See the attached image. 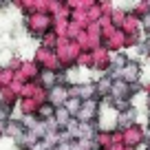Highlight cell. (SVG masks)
<instances>
[{"instance_id":"6","label":"cell","mask_w":150,"mask_h":150,"mask_svg":"<svg viewBox=\"0 0 150 150\" xmlns=\"http://www.w3.org/2000/svg\"><path fill=\"white\" fill-rule=\"evenodd\" d=\"M42 80H44V84H47V86H51V88H53V82H55V75H53V73H44V75H42Z\"/></svg>"},{"instance_id":"9","label":"cell","mask_w":150,"mask_h":150,"mask_svg":"<svg viewBox=\"0 0 150 150\" xmlns=\"http://www.w3.org/2000/svg\"><path fill=\"white\" fill-rule=\"evenodd\" d=\"M148 150H150V146H148Z\"/></svg>"},{"instance_id":"1","label":"cell","mask_w":150,"mask_h":150,"mask_svg":"<svg viewBox=\"0 0 150 150\" xmlns=\"http://www.w3.org/2000/svg\"><path fill=\"white\" fill-rule=\"evenodd\" d=\"M119 80L128 82V84H135V82L139 80V66H137L135 62H128V64L119 71Z\"/></svg>"},{"instance_id":"8","label":"cell","mask_w":150,"mask_h":150,"mask_svg":"<svg viewBox=\"0 0 150 150\" xmlns=\"http://www.w3.org/2000/svg\"><path fill=\"white\" fill-rule=\"evenodd\" d=\"M141 24H144V27H146V29L150 31V11H148V13L144 16V18H141Z\"/></svg>"},{"instance_id":"2","label":"cell","mask_w":150,"mask_h":150,"mask_svg":"<svg viewBox=\"0 0 150 150\" xmlns=\"http://www.w3.org/2000/svg\"><path fill=\"white\" fill-rule=\"evenodd\" d=\"M64 108L71 112V117H77V115L82 112V108H84V99H80V97H73V95H71V97L66 99Z\"/></svg>"},{"instance_id":"3","label":"cell","mask_w":150,"mask_h":150,"mask_svg":"<svg viewBox=\"0 0 150 150\" xmlns=\"http://www.w3.org/2000/svg\"><path fill=\"white\" fill-rule=\"evenodd\" d=\"M69 99V91L64 86H53L51 88V104H66Z\"/></svg>"},{"instance_id":"7","label":"cell","mask_w":150,"mask_h":150,"mask_svg":"<svg viewBox=\"0 0 150 150\" xmlns=\"http://www.w3.org/2000/svg\"><path fill=\"white\" fill-rule=\"evenodd\" d=\"M132 117H135V115H132V110H126V112L122 115V124H130Z\"/></svg>"},{"instance_id":"4","label":"cell","mask_w":150,"mask_h":150,"mask_svg":"<svg viewBox=\"0 0 150 150\" xmlns=\"http://www.w3.org/2000/svg\"><path fill=\"white\" fill-rule=\"evenodd\" d=\"M95 91H93V86H77V88H73L71 91V95H73V97H80V99H88L91 95H93Z\"/></svg>"},{"instance_id":"5","label":"cell","mask_w":150,"mask_h":150,"mask_svg":"<svg viewBox=\"0 0 150 150\" xmlns=\"http://www.w3.org/2000/svg\"><path fill=\"white\" fill-rule=\"evenodd\" d=\"M38 115H40V119L51 117V115H55V106H42L40 110H38Z\"/></svg>"}]
</instances>
